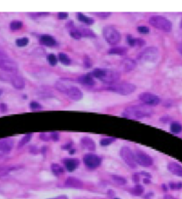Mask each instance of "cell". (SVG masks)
Masks as SVG:
<instances>
[{"label":"cell","mask_w":182,"mask_h":199,"mask_svg":"<svg viewBox=\"0 0 182 199\" xmlns=\"http://www.w3.org/2000/svg\"><path fill=\"white\" fill-rule=\"evenodd\" d=\"M91 74L93 75L94 78L99 80L103 83L110 84V85L117 83L118 81L121 79V72L111 69H103V68L95 69Z\"/></svg>","instance_id":"obj_1"},{"label":"cell","mask_w":182,"mask_h":199,"mask_svg":"<svg viewBox=\"0 0 182 199\" xmlns=\"http://www.w3.org/2000/svg\"><path fill=\"white\" fill-rule=\"evenodd\" d=\"M154 111L150 106L142 105V106H131L127 107L123 112L122 115L129 119L139 120L144 118L150 117L153 114Z\"/></svg>","instance_id":"obj_2"},{"label":"cell","mask_w":182,"mask_h":199,"mask_svg":"<svg viewBox=\"0 0 182 199\" xmlns=\"http://www.w3.org/2000/svg\"><path fill=\"white\" fill-rule=\"evenodd\" d=\"M105 89L122 96H128L132 94L136 90V86L130 82L122 81L110 85L109 87H106Z\"/></svg>","instance_id":"obj_3"},{"label":"cell","mask_w":182,"mask_h":199,"mask_svg":"<svg viewBox=\"0 0 182 199\" xmlns=\"http://www.w3.org/2000/svg\"><path fill=\"white\" fill-rule=\"evenodd\" d=\"M149 24L151 26L164 32H170L172 30V24L171 21L162 15L151 16L149 18Z\"/></svg>","instance_id":"obj_4"},{"label":"cell","mask_w":182,"mask_h":199,"mask_svg":"<svg viewBox=\"0 0 182 199\" xmlns=\"http://www.w3.org/2000/svg\"><path fill=\"white\" fill-rule=\"evenodd\" d=\"M0 80L4 81L11 82L13 88L17 89H23L25 87V81L23 77L17 75L16 73H10V72H1L0 73Z\"/></svg>","instance_id":"obj_5"},{"label":"cell","mask_w":182,"mask_h":199,"mask_svg":"<svg viewBox=\"0 0 182 199\" xmlns=\"http://www.w3.org/2000/svg\"><path fill=\"white\" fill-rule=\"evenodd\" d=\"M0 69L5 72L16 73L18 71L17 63L11 59L5 52L0 50Z\"/></svg>","instance_id":"obj_6"},{"label":"cell","mask_w":182,"mask_h":199,"mask_svg":"<svg viewBox=\"0 0 182 199\" xmlns=\"http://www.w3.org/2000/svg\"><path fill=\"white\" fill-rule=\"evenodd\" d=\"M103 35L104 39L110 44V45H116L118 44L121 39H122V36L121 33L112 26H107L104 27L103 30Z\"/></svg>","instance_id":"obj_7"},{"label":"cell","mask_w":182,"mask_h":199,"mask_svg":"<svg viewBox=\"0 0 182 199\" xmlns=\"http://www.w3.org/2000/svg\"><path fill=\"white\" fill-rule=\"evenodd\" d=\"M159 56L158 48L155 47H150L144 49L137 56V59L143 62H155Z\"/></svg>","instance_id":"obj_8"},{"label":"cell","mask_w":182,"mask_h":199,"mask_svg":"<svg viewBox=\"0 0 182 199\" xmlns=\"http://www.w3.org/2000/svg\"><path fill=\"white\" fill-rule=\"evenodd\" d=\"M121 156H122V160L125 162V164L128 166H129L130 168L135 169L137 166L135 154H133V152L131 151V149L129 147H123L121 149Z\"/></svg>","instance_id":"obj_9"},{"label":"cell","mask_w":182,"mask_h":199,"mask_svg":"<svg viewBox=\"0 0 182 199\" xmlns=\"http://www.w3.org/2000/svg\"><path fill=\"white\" fill-rule=\"evenodd\" d=\"M83 161H84L85 165L89 169H96V168L99 167L102 164V158L100 156H98L96 154H85Z\"/></svg>","instance_id":"obj_10"},{"label":"cell","mask_w":182,"mask_h":199,"mask_svg":"<svg viewBox=\"0 0 182 199\" xmlns=\"http://www.w3.org/2000/svg\"><path fill=\"white\" fill-rule=\"evenodd\" d=\"M139 100L144 103V105L148 106H158L161 102V99L158 96L151 93H143L138 96Z\"/></svg>","instance_id":"obj_11"},{"label":"cell","mask_w":182,"mask_h":199,"mask_svg":"<svg viewBox=\"0 0 182 199\" xmlns=\"http://www.w3.org/2000/svg\"><path fill=\"white\" fill-rule=\"evenodd\" d=\"M135 157H136V164L143 167H150L153 165L154 163L152 157L143 151H136L135 153Z\"/></svg>","instance_id":"obj_12"},{"label":"cell","mask_w":182,"mask_h":199,"mask_svg":"<svg viewBox=\"0 0 182 199\" xmlns=\"http://www.w3.org/2000/svg\"><path fill=\"white\" fill-rule=\"evenodd\" d=\"M13 147V141L11 139H4L0 140V157L11 152Z\"/></svg>","instance_id":"obj_13"},{"label":"cell","mask_w":182,"mask_h":199,"mask_svg":"<svg viewBox=\"0 0 182 199\" xmlns=\"http://www.w3.org/2000/svg\"><path fill=\"white\" fill-rule=\"evenodd\" d=\"M67 96L71 99L75 100V101H79L80 99H82L83 97V93L80 90L79 88L75 87V86H71L67 91Z\"/></svg>","instance_id":"obj_14"},{"label":"cell","mask_w":182,"mask_h":199,"mask_svg":"<svg viewBox=\"0 0 182 199\" xmlns=\"http://www.w3.org/2000/svg\"><path fill=\"white\" fill-rule=\"evenodd\" d=\"M65 187L80 189V188H83L84 184L80 179H77V178L69 177V178H67V179L65 180Z\"/></svg>","instance_id":"obj_15"},{"label":"cell","mask_w":182,"mask_h":199,"mask_svg":"<svg viewBox=\"0 0 182 199\" xmlns=\"http://www.w3.org/2000/svg\"><path fill=\"white\" fill-rule=\"evenodd\" d=\"M64 164L65 168L67 169V171L71 172L78 168L80 164V161L76 158H66V159H64Z\"/></svg>","instance_id":"obj_16"},{"label":"cell","mask_w":182,"mask_h":199,"mask_svg":"<svg viewBox=\"0 0 182 199\" xmlns=\"http://www.w3.org/2000/svg\"><path fill=\"white\" fill-rule=\"evenodd\" d=\"M78 82H80V84L85 85V86H89V87H92L96 84V81L94 80V77L91 73H87L85 75L80 76L78 78Z\"/></svg>","instance_id":"obj_17"},{"label":"cell","mask_w":182,"mask_h":199,"mask_svg":"<svg viewBox=\"0 0 182 199\" xmlns=\"http://www.w3.org/2000/svg\"><path fill=\"white\" fill-rule=\"evenodd\" d=\"M136 67V62L133 59L125 58L121 62V68L125 72H129Z\"/></svg>","instance_id":"obj_18"},{"label":"cell","mask_w":182,"mask_h":199,"mask_svg":"<svg viewBox=\"0 0 182 199\" xmlns=\"http://www.w3.org/2000/svg\"><path fill=\"white\" fill-rule=\"evenodd\" d=\"M167 168L172 174L179 176V177H182V166L180 164L175 163V162H171L168 164Z\"/></svg>","instance_id":"obj_19"},{"label":"cell","mask_w":182,"mask_h":199,"mask_svg":"<svg viewBox=\"0 0 182 199\" xmlns=\"http://www.w3.org/2000/svg\"><path fill=\"white\" fill-rule=\"evenodd\" d=\"M39 43L46 47H55L56 45V40L50 35H42L39 38Z\"/></svg>","instance_id":"obj_20"},{"label":"cell","mask_w":182,"mask_h":199,"mask_svg":"<svg viewBox=\"0 0 182 199\" xmlns=\"http://www.w3.org/2000/svg\"><path fill=\"white\" fill-rule=\"evenodd\" d=\"M127 42L130 47H142L146 44V41L140 38H133L129 35L127 37Z\"/></svg>","instance_id":"obj_21"},{"label":"cell","mask_w":182,"mask_h":199,"mask_svg":"<svg viewBox=\"0 0 182 199\" xmlns=\"http://www.w3.org/2000/svg\"><path fill=\"white\" fill-rule=\"evenodd\" d=\"M80 143L82 145L83 147H85L87 150H89V151H94L96 149V143L94 142V140L89 138V137H84L81 139Z\"/></svg>","instance_id":"obj_22"},{"label":"cell","mask_w":182,"mask_h":199,"mask_svg":"<svg viewBox=\"0 0 182 199\" xmlns=\"http://www.w3.org/2000/svg\"><path fill=\"white\" fill-rule=\"evenodd\" d=\"M71 86H72V85H71V83H69V82L66 81H64V80H61V81H57L56 83V89L60 92H62V93H67L68 89Z\"/></svg>","instance_id":"obj_23"},{"label":"cell","mask_w":182,"mask_h":199,"mask_svg":"<svg viewBox=\"0 0 182 199\" xmlns=\"http://www.w3.org/2000/svg\"><path fill=\"white\" fill-rule=\"evenodd\" d=\"M128 53V48L125 47H115L109 49L108 54L117 55V56H125Z\"/></svg>","instance_id":"obj_24"},{"label":"cell","mask_w":182,"mask_h":199,"mask_svg":"<svg viewBox=\"0 0 182 199\" xmlns=\"http://www.w3.org/2000/svg\"><path fill=\"white\" fill-rule=\"evenodd\" d=\"M129 192H130L131 195H133L135 197H139V196H141L144 193V187L139 185V184H137L135 187L129 188Z\"/></svg>","instance_id":"obj_25"},{"label":"cell","mask_w":182,"mask_h":199,"mask_svg":"<svg viewBox=\"0 0 182 199\" xmlns=\"http://www.w3.org/2000/svg\"><path fill=\"white\" fill-rule=\"evenodd\" d=\"M78 30L80 31L81 37H87V38H95L96 37V34L91 30H89V28L80 27V28H78Z\"/></svg>","instance_id":"obj_26"},{"label":"cell","mask_w":182,"mask_h":199,"mask_svg":"<svg viewBox=\"0 0 182 199\" xmlns=\"http://www.w3.org/2000/svg\"><path fill=\"white\" fill-rule=\"evenodd\" d=\"M77 18H78V20L80 21L81 23H84V24H87V25H91V24H94V20H93L92 18H89V17L84 15V14L81 13H79L77 14Z\"/></svg>","instance_id":"obj_27"},{"label":"cell","mask_w":182,"mask_h":199,"mask_svg":"<svg viewBox=\"0 0 182 199\" xmlns=\"http://www.w3.org/2000/svg\"><path fill=\"white\" fill-rule=\"evenodd\" d=\"M51 171L56 176H60L61 174H63L64 172V168L57 164H51Z\"/></svg>","instance_id":"obj_28"},{"label":"cell","mask_w":182,"mask_h":199,"mask_svg":"<svg viewBox=\"0 0 182 199\" xmlns=\"http://www.w3.org/2000/svg\"><path fill=\"white\" fill-rule=\"evenodd\" d=\"M171 131L174 134H179L182 131V124L179 121H172L171 123Z\"/></svg>","instance_id":"obj_29"},{"label":"cell","mask_w":182,"mask_h":199,"mask_svg":"<svg viewBox=\"0 0 182 199\" xmlns=\"http://www.w3.org/2000/svg\"><path fill=\"white\" fill-rule=\"evenodd\" d=\"M58 59H59V61L63 63V64H64V65H70V63H71V59L69 57V56L67 54H65V53H59V55H58Z\"/></svg>","instance_id":"obj_30"},{"label":"cell","mask_w":182,"mask_h":199,"mask_svg":"<svg viewBox=\"0 0 182 199\" xmlns=\"http://www.w3.org/2000/svg\"><path fill=\"white\" fill-rule=\"evenodd\" d=\"M70 35L74 39H80V38H82L80 31L78 30V28H75V27H72V28L70 29Z\"/></svg>","instance_id":"obj_31"},{"label":"cell","mask_w":182,"mask_h":199,"mask_svg":"<svg viewBox=\"0 0 182 199\" xmlns=\"http://www.w3.org/2000/svg\"><path fill=\"white\" fill-rule=\"evenodd\" d=\"M12 170H13V167H10V166H5L2 165L0 166V178L4 177V176L7 175Z\"/></svg>","instance_id":"obj_32"},{"label":"cell","mask_w":182,"mask_h":199,"mask_svg":"<svg viewBox=\"0 0 182 199\" xmlns=\"http://www.w3.org/2000/svg\"><path fill=\"white\" fill-rule=\"evenodd\" d=\"M22 27H23V23L21 21H13L10 24V29L13 31L21 30Z\"/></svg>","instance_id":"obj_33"},{"label":"cell","mask_w":182,"mask_h":199,"mask_svg":"<svg viewBox=\"0 0 182 199\" xmlns=\"http://www.w3.org/2000/svg\"><path fill=\"white\" fill-rule=\"evenodd\" d=\"M112 179L114 180L115 183H117L118 185H125L127 183L126 179H124L123 177L117 175H112Z\"/></svg>","instance_id":"obj_34"},{"label":"cell","mask_w":182,"mask_h":199,"mask_svg":"<svg viewBox=\"0 0 182 199\" xmlns=\"http://www.w3.org/2000/svg\"><path fill=\"white\" fill-rule=\"evenodd\" d=\"M32 137V134L31 133H29V134H26L23 139H21V141L19 142V145H18V147H22L24 145H26L28 142H30L31 139Z\"/></svg>","instance_id":"obj_35"},{"label":"cell","mask_w":182,"mask_h":199,"mask_svg":"<svg viewBox=\"0 0 182 199\" xmlns=\"http://www.w3.org/2000/svg\"><path fill=\"white\" fill-rule=\"evenodd\" d=\"M46 58H47V61H48V63H49V64H50L51 66H55V65H56L57 64L58 59H57L56 55H54V54H49Z\"/></svg>","instance_id":"obj_36"},{"label":"cell","mask_w":182,"mask_h":199,"mask_svg":"<svg viewBox=\"0 0 182 199\" xmlns=\"http://www.w3.org/2000/svg\"><path fill=\"white\" fill-rule=\"evenodd\" d=\"M115 140H116L115 138H104L100 140V145L103 147H106V146H109L112 143H114Z\"/></svg>","instance_id":"obj_37"},{"label":"cell","mask_w":182,"mask_h":199,"mask_svg":"<svg viewBox=\"0 0 182 199\" xmlns=\"http://www.w3.org/2000/svg\"><path fill=\"white\" fill-rule=\"evenodd\" d=\"M29 44V38H21L16 39V45L17 47H25Z\"/></svg>","instance_id":"obj_38"},{"label":"cell","mask_w":182,"mask_h":199,"mask_svg":"<svg viewBox=\"0 0 182 199\" xmlns=\"http://www.w3.org/2000/svg\"><path fill=\"white\" fill-rule=\"evenodd\" d=\"M30 107H31V109L32 111L41 110V109L43 108L42 106H41L39 103H38V102H36V101H32V102H31V104H30Z\"/></svg>","instance_id":"obj_39"},{"label":"cell","mask_w":182,"mask_h":199,"mask_svg":"<svg viewBox=\"0 0 182 199\" xmlns=\"http://www.w3.org/2000/svg\"><path fill=\"white\" fill-rule=\"evenodd\" d=\"M137 31L139 32V33H141V34H148L149 32H150V30H149V28L147 27V26H139V27H137Z\"/></svg>","instance_id":"obj_40"},{"label":"cell","mask_w":182,"mask_h":199,"mask_svg":"<svg viewBox=\"0 0 182 199\" xmlns=\"http://www.w3.org/2000/svg\"><path fill=\"white\" fill-rule=\"evenodd\" d=\"M169 186L171 189H180L182 188V182H171Z\"/></svg>","instance_id":"obj_41"},{"label":"cell","mask_w":182,"mask_h":199,"mask_svg":"<svg viewBox=\"0 0 182 199\" xmlns=\"http://www.w3.org/2000/svg\"><path fill=\"white\" fill-rule=\"evenodd\" d=\"M97 17L99 18H102V19H104V18H107L111 15V13H95Z\"/></svg>","instance_id":"obj_42"},{"label":"cell","mask_w":182,"mask_h":199,"mask_svg":"<svg viewBox=\"0 0 182 199\" xmlns=\"http://www.w3.org/2000/svg\"><path fill=\"white\" fill-rule=\"evenodd\" d=\"M49 15V13H31V16L36 18V17H42V16H47Z\"/></svg>","instance_id":"obj_43"},{"label":"cell","mask_w":182,"mask_h":199,"mask_svg":"<svg viewBox=\"0 0 182 199\" xmlns=\"http://www.w3.org/2000/svg\"><path fill=\"white\" fill-rule=\"evenodd\" d=\"M84 66H85L86 68H89V67H91V61L88 56H86L85 58H84Z\"/></svg>","instance_id":"obj_44"},{"label":"cell","mask_w":182,"mask_h":199,"mask_svg":"<svg viewBox=\"0 0 182 199\" xmlns=\"http://www.w3.org/2000/svg\"><path fill=\"white\" fill-rule=\"evenodd\" d=\"M57 18L59 20H65L68 18V13H59L57 15Z\"/></svg>","instance_id":"obj_45"},{"label":"cell","mask_w":182,"mask_h":199,"mask_svg":"<svg viewBox=\"0 0 182 199\" xmlns=\"http://www.w3.org/2000/svg\"><path fill=\"white\" fill-rule=\"evenodd\" d=\"M39 138L43 140H49L51 139L50 134H46V133H40L39 134Z\"/></svg>","instance_id":"obj_46"},{"label":"cell","mask_w":182,"mask_h":199,"mask_svg":"<svg viewBox=\"0 0 182 199\" xmlns=\"http://www.w3.org/2000/svg\"><path fill=\"white\" fill-rule=\"evenodd\" d=\"M50 137H51V139H53L54 141H58L59 140V134L57 132H53L50 134Z\"/></svg>","instance_id":"obj_47"},{"label":"cell","mask_w":182,"mask_h":199,"mask_svg":"<svg viewBox=\"0 0 182 199\" xmlns=\"http://www.w3.org/2000/svg\"><path fill=\"white\" fill-rule=\"evenodd\" d=\"M139 180H140V175H139V173H135V174H133V181L136 182V184H138Z\"/></svg>","instance_id":"obj_48"},{"label":"cell","mask_w":182,"mask_h":199,"mask_svg":"<svg viewBox=\"0 0 182 199\" xmlns=\"http://www.w3.org/2000/svg\"><path fill=\"white\" fill-rule=\"evenodd\" d=\"M71 146H72V143H71V142H69V143H67L66 145L63 146V147H62V148H63L64 150H71Z\"/></svg>","instance_id":"obj_49"},{"label":"cell","mask_w":182,"mask_h":199,"mask_svg":"<svg viewBox=\"0 0 182 199\" xmlns=\"http://www.w3.org/2000/svg\"><path fill=\"white\" fill-rule=\"evenodd\" d=\"M6 110H7V106L5 104H0V111L2 112V113H5V112H6Z\"/></svg>","instance_id":"obj_50"},{"label":"cell","mask_w":182,"mask_h":199,"mask_svg":"<svg viewBox=\"0 0 182 199\" xmlns=\"http://www.w3.org/2000/svg\"><path fill=\"white\" fill-rule=\"evenodd\" d=\"M30 152L32 153V154H38V148H37L36 147H31L30 148Z\"/></svg>","instance_id":"obj_51"},{"label":"cell","mask_w":182,"mask_h":199,"mask_svg":"<svg viewBox=\"0 0 182 199\" xmlns=\"http://www.w3.org/2000/svg\"><path fill=\"white\" fill-rule=\"evenodd\" d=\"M142 179H143V183L144 184H149L151 182V180H150L151 179H148V178H143Z\"/></svg>","instance_id":"obj_52"},{"label":"cell","mask_w":182,"mask_h":199,"mask_svg":"<svg viewBox=\"0 0 182 199\" xmlns=\"http://www.w3.org/2000/svg\"><path fill=\"white\" fill-rule=\"evenodd\" d=\"M177 49H178V51H179V52L182 55V43L178 44V46H177Z\"/></svg>","instance_id":"obj_53"},{"label":"cell","mask_w":182,"mask_h":199,"mask_svg":"<svg viewBox=\"0 0 182 199\" xmlns=\"http://www.w3.org/2000/svg\"><path fill=\"white\" fill-rule=\"evenodd\" d=\"M50 199H68V197L66 196H59V197H56L55 198H50Z\"/></svg>","instance_id":"obj_54"},{"label":"cell","mask_w":182,"mask_h":199,"mask_svg":"<svg viewBox=\"0 0 182 199\" xmlns=\"http://www.w3.org/2000/svg\"><path fill=\"white\" fill-rule=\"evenodd\" d=\"M164 199H175V198L172 197L170 196V195H165V196H164Z\"/></svg>","instance_id":"obj_55"},{"label":"cell","mask_w":182,"mask_h":199,"mask_svg":"<svg viewBox=\"0 0 182 199\" xmlns=\"http://www.w3.org/2000/svg\"><path fill=\"white\" fill-rule=\"evenodd\" d=\"M162 188L164 189V191H166V190H167V188H166V187H165V185H164V184H163V185H162Z\"/></svg>","instance_id":"obj_56"},{"label":"cell","mask_w":182,"mask_h":199,"mask_svg":"<svg viewBox=\"0 0 182 199\" xmlns=\"http://www.w3.org/2000/svg\"><path fill=\"white\" fill-rule=\"evenodd\" d=\"M180 26H181L182 28V19H181V22H180Z\"/></svg>","instance_id":"obj_57"},{"label":"cell","mask_w":182,"mask_h":199,"mask_svg":"<svg viewBox=\"0 0 182 199\" xmlns=\"http://www.w3.org/2000/svg\"><path fill=\"white\" fill-rule=\"evenodd\" d=\"M1 94H2V90L0 89V96H1Z\"/></svg>","instance_id":"obj_58"},{"label":"cell","mask_w":182,"mask_h":199,"mask_svg":"<svg viewBox=\"0 0 182 199\" xmlns=\"http://www.w3.org/2000/svg\"><path fill=\"white\" fill-rule=\"evenodd\" d=\"M114 199H119V198H114Z\"/></svg>","instance_id":"obj_59"}]
</instances>
